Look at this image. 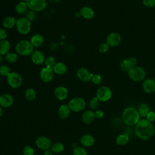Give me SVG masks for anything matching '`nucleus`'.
<instances>
[{
  "label": "nucleus",
  "instance_id": "nucleus-1",
  "mask_svg": "<svg viewBox=\"0 0 155 155\" xmlns=\"http://www.w3.org/2000/svg\"><path fill=\"white\" fill-rule=\"evenodd\" d=\"M136 136L142 140H148L151 138L155 133V127L153 122L145 118L140 119L134 125Z\"/></svg>",
  "mask_w": 155,
  "mask_h": 155
},
{
  "label": "nucleus",
  "instance_id": "nucleus-2",
  "mask_svg": "<svg viewBox=\"0 0 155 155\" xmlns=\"http://www.w3.org/2000/svg\"><path fill=\"white\" fill-rule=\"evenodd\" d=\"M140 119L137 109L133 107L125 108L122 113V120L127 126H134Z\"/></svg>",
  "mask_w": 155,
  "mask_h": 155
},
{
  "label": "nucleus",
  "instance_id": "nucleus-3",
  "mask_svg": "<svg viewBox=\"0 0 155 155\" xmlns=\"http://www.w3.org/2000/svg\"><path fill=\"white\" fill-rule=\"evenodd\" d=\"M34 47L30 42L27 40H22L19 41L15 46V50L17 54L21 56H29L32 54Z\"/></svg>",
  "mask_w": 155,
  "mask_h": 155
},
{
  "label": "nucleus",
  "instance_id": "nucleus-4",
  "mask_svg": "<svg viewBox=\"0 0 155 155\" xmlns=\"http://www.w3.org/2000/svg\"><path fill=\"white\" fill-rule=\"evenodd\" d=\"M128 75L129 78L133 81L140 82L144 80L146 72L145 70L139 66H133L128 71Z\"/></svg>",
  "mask_w": 155,
  "mask_h": 155
},
{
  "label": "nucleus",
  "instance_id": "nucleus-5",
  "mask_svg": "<svg viewBox=\"0 0 155 155\" xmlns=\"http://www.w3.org/2000/svg\"><path fill=\"white\" fill-rule=\"evenodd\" d=\"M15 26L19 33L27 35L31 30V22L26 18H20L16 20Z\"/></svg>",
  "mask_w": 155,
  "mask_h": 155
},
{
  "label": "nucleus",
  "instance_id": "nucleus-6",
  "mask_svg": "<svg viewBox=\"0 0 155 155\" xmlns=\"http://www.w3.org/2000/svg\"><path fill=\"white\" fill-rule=\"evenodd\" d=\"M68 105L71 110L74 112H79L85 109L86 102L82 97H74L70 100Z\"/></svg>",
  "mask_w": 155,
  "mask_h": 155
},
{
  "label": "nucleus",
  "instance_id": "nucleus-7",
  "mask_svg": "<svg viewBox=\"0 0 155 155\" xmlns=\"http://www.w3.org/2000/svg\"><path fill=\"white\" fill-rule=\"evenodd\" d=\"M96 97L101 102H107L112 97V91L111 89L107 86L99 87L96 93Z\"/></svg>",
  "mask_w": 155,
  "mask_h": 155
},
{
  "label": "nucleus",
  "instance_id": "nucleus-8",
  "mask_svg": "<svg viewBox=\"0 0 155 155\" xmlns=\"http://www.w3.org/2000/svg\"><path fill=\"white\" fill-rule=\"evenodd\" d=\"M28 8L34 12H41L47 7L46 0H27L26 1Z\"/></svg>",
  "mask_w": 155,
  "mask_h": 155
},
{
  "label": "nucleus",
  "instance_id": "nucleus-9",
  "mask_svg": "<svg viewBox=\"0 0 155 155\" xmlns=\"http://www.w3.org/2000/svg\"><path fill=\"white\" fill-rule=\"evenodd\" d=\"M8 84L13 88H19L22 83V76L16 72H11L7 77Z\"/></svg>",
  "mask_w": 155,
  "mask_h": 155
},
{
  "label": "nucleus",
  "instance_id": "nucleus-10",
  "mask_svg": "<svg viewBox=\"0 0 155 155\" xmlns=\"http://www.w3.org/2000/svg\"><path fill=\"white\" fill-rule=\"evenodd\" d=\"M54 73L53 68L45 67L40 71V78L44 82H49L53 80L54 78Z\"/></svg>",
  "mask_w": 155,
  "mask_h": 155
},
{
  "label": "nucleus",
  "instance_id": "nucleus-11",
  "mask_svg": "<svg viewBox=\"0 0 155 155\" xmlns=\"http://www.w3.org/2000/svg\"><path fill=\"white\" fill-rule=\"evenodd\" d=\"M121 42V36L116 32L110 33L106 39V42L110 47L117 46Z\"/></svg>",
  "mask_w": 155,
  "mask_h": 155
},
{
  "label": "nucleus",
  "instance_id": "nucleus-12",
  "mask_svg": "<svg viewBox=\"0 0 155 155\" xmlns=\"http://www.w3.org/2000/svg\"><path fill=\"white\" fill-rule=\"evenodd\" d=\"M36 146L42 150H48L51 146V142L49 138L45 136H39L36 140Z\"/></svg>",
  "mask_w": 155,
  "mask_h": 155
},
{
  "label": "nucleus",
  "instance_id": "nucleus-13",
  "mask_svg": "<svg viewBox=\"0 0 155 155\" xmlns=\"http://www.w3.org/2000/svg\"><path fill=\"white\" fill-rule=\"evenodd\" d=\"M76 74L79 79L84 82H88L91 81L93 74L90 73L89 71L85 68H79L78 69Z\"/></svg>",
  "mask_w": 155,
  "mask_h": 155
},
{
  "label": "nucleus",
  "instance_id": "nucleus-14",
  "mask_svg": "<svg viewBox=\"0 0 155 155\" xmlns=\"http://www.w3.org/2000/svg\"><path fill=\"white\" fill-rule=\"evenodd\" d=\"M14 99L12 95L7 93L0 95V106L4 108H8L13 104Z\"/></svg>",
  "mask_w": 155,
  "mask_h": 155
},
{
  "label": "nucleus",
  "instance_id": "nucleus-15",
  "mask_svg": "<svg viewBox=\"0 0 155 155\" xmlns=\"http://www.w3.org/2000/svg\"><path fill=\"white\" fill-rule=\"evenodd\" d=\"M31 59L35 65H41L45 62V56L44 53L39 50L34 51L31 54Z\"/></svg>",
  "mask_w": 155,
  "mask_h": 155
},
{
  "label": "nucleus",
  "instance_id": "nucleus-16",
  "mask_svg": "<svg viewBox=\"0 0 155 155\" xmlns=\"http://www.w3.org/2000/svg\"><path fill=\"white\" fill-rule=\"evenodd\" d=\"M142 88L147 93H153L155 91V81L153 79H146L143 81Z\"/></svg>",
  "mask_w": 155,
  "mask_h": 155
},
{
  "label": "nucleus",
  "instance_id": "nucleus-17",
  "mask_svg": "<svg viewBox=\"0 0 155 155\" xmlns=\"http://www.w3.org/2000/svg\"><path fill=\"white\" fill-rule=\"evenodd\" d=\"M54 94L58 100L63 101L68 97V91L65 87L59 86L54 89Z\"/></svg>",
  "mask_w": 155,
  "mask_h": 155
},
{
  "label": "nucleus",
  "instance_id": "nucleus-18",
  "mask_svg": "<svg viewBox=\"0 0 155 155\" xmlns=\"http://www.w3.org/2000/svg\"><path fill=\"white\" fill-rule=\"evenodd\" d=\"M96 119L95 113L92 110L85 111L82 116V120L84 124H90Z\"/></svg>",
  "mask_w": 155,
  "mask_h": 155
},
{
  "label": "nucleus",
  "instance_id": "nucleus-19",
  "mask_svg": "<svg viewBox=\"0 0 155 155\" xmlns=\"http://www.w3.org/2000/svg\"><path fill=\"white\" fill-rule=\"evenodd\" d=\"M80 142L83 146L86 147H91L94 144L95 139L90 134H85L81 137Z\"/></svg>",
  "mask_w": 155,
  "mask_h": 155
},
{
  "label": "nucleus",
  "instance_id": "nucleus-20",
  "mask_svg": "<svg viewBox=\"0 0 155 155\" xmlns=\"http://www.w3.org/2000/svg\"><path fill=\"white\" fill-rule=\"evenodd\" d=\"M80 15L82 18L86 19H91L94 16V12L93 10L89 7H83L80 10Z\"/></svg>",
  "mask_w": 155,
  "mask_h": 155
},
{
  "label": "nucleus",
  "instance_id": "nucleus-21",
  "mask_svg": "<svg viewBox=\"0 0 155 155\" xmlns=\"http://www.w3.org/2000/svg\"><path fill=\"white\" fill-rule=\"evenodd\" d=\"M54 73L58 75L64 74L67 71V66L65 64L61 62H58L56 63L53 68Z\"/></svg>",
  "mask_w": 155,
  "mask_h": 155
},
{
  "label": "nucleus",
  "instance_id": "nucleus-22",
  "mask_svg": "<svg viewBox=\"0 0 155 155\" xmlns=\"http://www.w3.org/2000/svg\"><path fill=\"white\" fill-rule=\"evenodd\" d=\"M70 109L68 107V105L64 104L62 105L58 110V116L61 119H65L67 117H68V116H69L70 113Z\"/></svg>",
  "mask_w": 155,
  "mask_h": 155
},
{
  "label": "nucleus",
  "instance_id": "nucleus-23",
  "mask_svg": "<svg viewBox=\"0 0 155 155\" xmlns=\"http://www.w3.org/2000/svg\"><path fill=\"white\" fill-rule=\"evenodd\" d=\"M30 42L33 47H39L42 45L44 42V38L40 34H35L31 38Z\"/></svg>",
  "mask_w": 155,
  "mask_h": 155
},
{
  "label": "nucleus",
  "instance_id": "nucleus-24",
  "mask_svg": "<svg viewBox=\"0 0 155 155\" xmlns=\"http://www.w3.org/2000/svg\"><path fill=\"white\" fill-rule=\"evenodd\" d=\"M10 48V44L8 41L5 39L0 41V54L3 56L7 54Z\"/></svg>",
  "mask_w": 155,
  "mask_h": 155
},
{
  "label": "nucleus",
  "instance_id": "nucleus-25",
  "mask_svg": "<svg viewBox=\"0 0 155 155\" xmlns=\"http://www.w3.org/2000/svg\"><path fill=\"white\" fill-rule=\"evenodd\" d=\"M137 110L140 117L143 118H145L147 114L151 111L150 106L146 103L140 104L138 107Z\"/></svg>",
  "mask_w": 155,
  "mask_h": 155
},
{
  "label": "nucleus",
  "instance_id": "nucleus-26",
  "mask_svg": "<svg viewBox=\"0 0 155 155\" xmlns=\"http://www.w3.org/2000/svg\"><path fill=\"white\" fill-rule=\"evenodd\" d=\"M16 20L13 16H7L4 18L2 22L3 26L8 29L12 28L15 25H16Z\"/></svg>",
  "mask_w": 155,
  "mask_h": 155
},
{
  "label": "nucleus",
  "instance_id": "nucleus-27",
  "mask_svg": "<svg viewBox=\"0 0 155 155\" xmlns=\"http://www.w3.org/2000/svg\"><path fill=\"white\" fill-rule=\"evenodd\" d=\"M129 140L130 137L127 134H120L116 137V142L118 145L124 146L129 142Z\"/></svg>",
  "mask_w": 155,
  "mask_h": 155
},
{
  "label": "nucleus",
  "instance_id": "nucleus-28",
  "mask_svg": "<svg viewBox=\"0 0 155 155\" xmlns=\"http://www.w3.org/2000/svg\"><path fill=\"white\" fill-rule=\"evenodd\" d=\"M28 7L27 5L26 2L21 1L17 4V5L15 7V10L17 13L22 15L24 14L27 12Z\"/></svg>",
  "mask_w": 155,
  "mask_h": 155
},
{
  "label": "nucleus",
  "instance_id": "nucleus-29",
  "mask_svg": "<svg viewBox=\"0 0 155 155\" xmlns=\"http://www.w3.org/2000/svg\"><path fill=\"white\" fill-rule=\"evenodd\" d=\"M64 150V145L60 142H56L51 146V151L54 153H60Z\"/></svg>",
  "mask_w": 155,
  "mask_h": 155
},
{
  "label": "nucleus",
  "instance_id": "nucleus-30",
  "mask_svg": "<svg viewBox=\"0 0 155 155\" xmlns=\"http://www.w3.org/2000/svg\"><path fill=\"white\" fill-rule=\"evenodd\" d=\"M25 98L29 101H33L36 96V93L35 91V90L33 88H28L25 93Z\"/></svg>",
  "mask_w": 155,
  "mask_h": 155
},
{
  "label": "nucleus",
  "instance_id": "nucleus-31",
  "mask_svg": "<svg viewBox=\"0 0 155 155\" xmlns=\"http://www.w3.org/2000/svg\"><path fill=\"white\" fill-rule=\"evenodd\" d=\"M133 66L128 59H124L120 64V68L124 71H128Z\"/></svg>",
  "mask_w": 155,
  "mask_h": 155
},
{
  "label": "nucleus",
  "instance_id": "nucleus-32",
  "mask_svg": "<svg viewBox=\"0 0 155 155\" xmlns=\"http://www.w3.org/2000/svg\"><path fill=\"white\" fill-rule=\"evenodd\" d=\"M5 59L8 63H15L18 59V54L15 53H8L5 55Z\"/></svg>",
  "mask_w": 155,
  "mask_h": 155
},
{
  "label": "nucleus",
  "instance_id": "nucleus-33",
  "mask_svg": "<svg viewBox=\"0 0 155 155\" xmlns=\"http://www.w3.org/2000/svg\"><path fill=\"white\" fill-rule=\"evenodd\" d=\"M45 64L47 67L53 68L56 64V60L54 56H49L45 60Z\"/></svg>",
  "mask_w": 155,
  "mask_h": 155
},
{
  "label": "nucleus",
  "instance_id": "nucleus-34",
  "mask_svg": "<svg viewBox=\"0 0 155 155\" xmlns=\"http://www.w3.org/2000/svg\"><path fill=\"white\" fill-rule=\"evenodd\" d=\"M89 105L92 110H97L99 107L100 101L96 97H94L90 101Z\"/></svg>",
  "mask_w": 155,
  "mask_h": 155
},
{
  "label": "nucleus",
  "instance_id": "nucleus-35",
  "mask_svg": "<svg viewBox=\"0 0 155 155\" xmlns=\"http://www.w3.org/2000/svg\"><path fill=\"white\" fill-rule=\"evenodd\" d=\"M11 73L10 68L5 65H2L0 66V74L2 76L7 77Z\"/></svg>",
  "mask_w": 155,
  "mask_h": 155
},
{
  "label": "nucleus",
  "instance_id": "nucleus-36",
  "mask_svg": "<svg viewBox=\"0 0 155 155\" xmlns=\"http://www.w3.org/2000/svg\"><path fill=\"white\" fill-rule=\"evenodd\" d=\"M73 155H88L86 150L81 147H77L73 151Z\"/></svg>",
  "mask_w": 155,
  "mask_h": 155
},
{
  "label": "nucleus",
  "instance_id": "nucleus-37",
  "mask_svg": "<svg viewBox=\"0 0 155 155\" xmlns=\"http://www.w3.org/2000/svg\"><path fill=\"white\" fill-rule=\"evenodd\" d=\"M91 81L94 84L99 85L102 82V77L99 74H95L93 75Z\"/></svg>",
  "mask_w": 155,
  "mask_h": 155
},
{
  "label": "nucleus",
  "instance_id": "nucleus-38",
  "mask_svg": "<svg viewBox=\"0 0 155 155\" xmlns=\"http://www.w3.org/2000/svg\"><path fill=\"white\" fill-rule=\"evenodd\" d=\"M22 153L24 155H34V150L31 147L27 145L23 148Z\"/></svg>",
  "mask_w": 155,
  "mask_h": 155
},
{
  "label": "nucleus",
  "instance_id": "nucleus-39",
  "mask_svg": "<svg viewBox=\"0 0 155 155\" xmlns=\"http://www.w3.org/2000/svg\"><path fill=\"white\" fill-rule=\"evenodd\" d=\"M109 47H110V46L107 44V42H104V43H102L99 45V50L101 53H105L108 51Z\"/></svg>",
  "mask_w": 155,
  "mask_h": 155
},
{
  "label": "nucleus",
  "instance_id": "nucleus-40",
  "mask_svg": "<svg viewBox=\"0 0 155 155\" xmlns=\"http://www.w3.org/2000/svg\"><path fill=\"white\" fill-rule=\"evenodd\" d=\"M143 5L148 8H153L155 6V0H143Z\"/></svg>",
  "mask_w": 155,
  "mask_h": 155
},
{
  "label": "nucleus",
  "instance_id": "nucleus-41",
  "mask_svg": "<svg viewBox=\"0 0 155 155\" xmlns=\"http://www.w3.org/2000/svg\"><path fill=\"white\" fill-rule=\"evenodd\" d=\"M35 16H36V13H35V12L34 11H32V10H30L28 11L27 14H26V16H25V18L28 19L30 22L33 21L35 18Z\"/></svg>",
  "mask_w": 155,
  "mask_h": 155
},
{
  "label": "nucleus",
  "instance_id": "nucleus-42",
  "mask_svg": "<svg viewBox=\"0 0 155 155\" xmlns=\"http://www.w3.org/2000/svg\"><path fill=\"white\" fill-rule=\"evenodd\" d=\"M145 119L151 122H154L155 120V112L153 111H150L146 116Z\"/></svg>",
  "mask_w": 155,
  "mask_h": 155
},
{
  "label": "nucleus",
  "instance_id": "nucleus-43",
  "mask_svg": "<svg viewBox=\"0 0 155 155\" xmlns=\"http://www.w3.org/2000/svg\"><path fill=\"white\" fill-rule=\"evenodd\" d=\"M7 36L6 31L3 28H0V41L5 40Z\"/></svg>",
  "mask_w": 155,
  "mask_h": 155
},
{
  "label": "nucleus",
  "instance_id": "nucleus-44",
  "mask_svg": "<svg viewBox=\"0 0 155 155\" xmlns=\"http://www.w3.org/2000/svg\"><path fill=\"white\" fill-rule=\"evenodd\" d=\"M95 116L96 118L97 119H102L104 116V112L102 110H97L95 112Z\"/></svg>",
  "mask_w": 155,
  "mask_h": 155
},
{
  "label": "nucleus",
  "instance_id": "nucleus-45",
  "mask_svg": "<svg viewBox=\"0 0 155 155\" xmlns=\"http://www.w3.org/2000/svg\"><path fill=\"white\" fill-rule=\"evenodd\" d=\"M128 59L130 60V62H131V64H132L133 66H135L136 64H137V60H136V59L135 58L131 57V58H128Z\"/></svg>",
  "mask_w": 155,
  "mask_h": 155
},
{
  "label": "nucleus",
  "instance_id": "nucleus-46",
  "mask_svg": "<svg viewBox=\"0 0 155 155\" xmlns=\"http://www.w3.org/2000/svg\"><path fill=\"white\" fill-rule=\"evenodd\" d=\"M44 155H53V152L51 151V150H46L44 151Z\"/></svg>",
  "mask_w": 155,
  "mask_h": 155
},
{
  "label": "nucleus",
  "instance_id": "nucleus-47",
  "mask_svg": "<svg viewBox=\"0 0 155 155\" xmlns=\"http://www.w3.org/2000/svg\"><path fill=\"white\" fill-rule=\"evenodd\" d=\"M3 59H4V58H3L2 56L0 54V65L2 63V62H3Z\"/></svg>",
  "mask_w": 155,
  "mask_h": 155
},
{
  "label": "nucleus",
  "instance_id": "nucleus-48",
  "mask_svg": "<svg viewBox=\"0 0 155 155\" xmlns=\"http://www.w3.org/2000/svg\"><path fill=\"white\" fill-rule=\"evenodd\" d=\"M2 107L0 106V117L2 116Z\"/></svg>",
  "mask_w": 155,
  "mask_h": 155
},
{
  "label": "nucleus",
  "instance_id": "nucleus-49",
  "mask_svg": "<svg viewBox=\"0 0 155 155\" xmlns=\"http://www.w3.org/2000/svg\"><path fill=\"white\" fill-rule=\"evenodd\" d=\"M154 81H155V78H154Z\"/></svg>",
  "mask_w": 155,
  "mask_h": 155
},
{
  "label": "nucleus",
  "instance_id": "nucleus-50",
  "mask_svg": "<svg viewBox=\"0 0 155 155\" xmlns=\"http://www.w3.org/2000/svg\"><path fill=\"white\" fill-rule=\"evenodd\" d=\"M35 155H38V154H35Z\"/></svg>",
  "mask_w": 155,
  "mask_h": 155
}]
</instances>
